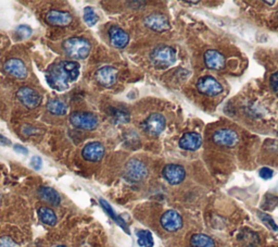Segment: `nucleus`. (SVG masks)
I'll list each match as a JSON object with an SVG mask.
<instances>
[{
  "label": "nucleus",
  "instance_id": "f257e3e1",
  "mask_svg": "<svg viewBox=\"0 0 278 247\" xmlns=\"http://www.w3.org/2000/svg\"><path fill=\"white\" fill-rule=\"evenodd\" d=\"M80 75V65L76 61H61L46 70V81L52 89L66 90Z\"/></svg>",
  "mask_w": 278,
  "mask_h": 247
},
{
  "label": "nucleus",
  "instance_id": "f03ea898",
  "mask_svg": "<svg viewBox=\"0 0 278 247\" xmlns=\"http://www.w3.org/2000/svg\"><path fill=\"white\" fill-rule=\"evenodd\" d=\"M150 61L156 69H166L172 67L177 59L176 50L170 46L160 45L150 52Z\"/></svg>",
  "mask_w": 278,
  "mask_h": 247
},
{
  "label": "nucleus",
  "instance_id": "7ed1b4c3",
  "mask_svg": "<svg viewBox=\"0 0 278 247\" xmlns=\"http://www.w3.org/2000/svg\"><path fill=\"white\" fill-rule=\"evenodd\" d=\"M63 50L67 56L75 60L85 59L91 50L90 43L83 37H71L63 43Z\"/></svg>",
  "mask_w": 278,
  "mask_h": 247
},
{
  "label": "nucleus",
  "instance_id": "20e7f679",
  "mask_svg": "<svg viewBox=\"0 0 278 247\" xmlns=\"http://www.w3.org/2000/svg\"><path fill=\"white\" fill-rule=\"evenodd\" d=\"M148 168L146 163H144L142 160L132 158L129 159L124 168V178L132 183L142 182L148 177Z\"/></svg>",
  "mask_w": 278,
  "mask_h": 247
},
{
  "label": "nucleus",
  "instance_id": "39448f33",
  "mask_svg": "<svg viewBox=\"0 0 278 247\" xmlns=\"http://www.w3.org/2000/svg\"><path fill=\"white\" fill-rule=\"evenodd\" d=\"M70 122L73 126L85 131L95 130L99 123L96 115L85 111L72 112L70 115Z\"/></svg>",
  "mask_w": 278,
  "mask_h": 247
},
{
  "label": "nucleus",
  "instance_id": "423d86ee",
  "mask_svg": "<svg viewBox=\"0 0 278 247\" xmlns=\"http://www.w3.org/2000/svg\"><path fill=\"white\" fill-rule=\"evenodd\" d=\"M166 120L161 113H151L142 123V129L150 136H159L165 129Z\"/></svg>",
  "mask_w": 278,
  "mask_h": 247
},
{
  "label": "nucleus",
  "instance_id": "0eeeda50",
  "mask_svg": "<svg viewBox=\"0 0 278 247\" xmlns=\"http://www.w3.org/2000/svg\"><path fill=\"white\" fill-rule=\"evenodd\" d=\"M16 97L24 107L29 109L37 108L43 100V96L37 91L36 89L29 87V86H23L17 90Z\"/></svg>",
  "mask_w": 278,
  "mask_h": 247
},
{
  "label": "nucleus",
  "instance_id": "6e6552de",
  "mask_svg": "<svg viewBox=\"0 0 278 247\" xmlns=\"http://www.w3.org/2000/svg\"><path fill=\"white\" fill-rule=\"evenodd\" d=\"M197 89L199 93L210 96L215 97L219 96L221 93H223V87L220 82L213 77H202L197 81Z\"/></svg>",
  "mask_w": 278,
  "mask_h": 247
},
{
  "label": "nucleus",
  "instance_id": "1a4fd4ad",
  "mask_svg": "<svg viewBox=\"0 0 278 247\" xmlns=\"http://www.w3.org/2000/svg\"><path fill=\"white\" fill-rule=\"evenodd\" d=\"M162 175L164 179L172 185H178L186 178V171L181 164L170 163L163 168Z\"/></svg>",
  "mask_w": 278,
  "mask_h": 247
},
{
  "label": "nucleus",
  "instance_id": "9d476101",
  "mask_svg": "<svg viewBox=\"0 0 278 247\" xmlns=\"http://www.w3.org/2000/svg\"><path fill=\"white\" fill-rule=\"evenodd\" d=\"M4 71L7 74L18 80H24L29 74L25 63L18 58L8 59L4 65Z\"/></svg>",
  "mask_w": 278,
  "mask_h": 247
},
{
  "label": "nucleus",
  "instance_id": "9b49d317",
  "mask_svg": "<svg viewBox=\"0 0 278 247\" xmlns=\"http://www.w3.org/2000/svg\"><path fill=\"white\" fill-rule=\"evenodd\" d=\"M145 25L156 33H163L171 29V24L168 17L162 13H152L145 19Z\"/></svg>",
  "mask_w": 278,
  "mask_h": 247
},
{
  "label": "nucleus",
  "instance_id": "f8f14e48",
  "mask_svg": "<svg viewBox=\"0 0 278 247\" xmlns=\"http://www.w3.org/2000/svg\"><path fill=\"white\" fill-rule=\"evenodd\" d=\"M212 140L215 144L223 147H234L238 143V134L231 129H220L213 133Z\"/></svg>",
  "mask_w": 278,
  "mask_h": 247
},
{
  "label": "nucleus",
  "instance_id": "ddd939ff",
  "mask_svg": "<svg viewBox=\"0 0 278 247\" xmlns=\"http://www.w3.org/2000/svg\"><path fill=\"white\" fill-rule=\"evenodd\" d=\"M160 222L165 231L176 232L181 230L183 226V218L175 210H168L162 215Z\"/></svg>",
  "mask_w": 278,
  "mask_h": 247
},
{
  "label": "nucleus",
  "instance_id": "4468645a",
  "mask_svg": "<svg viewBox=\"0 0 278 247\" xmlns=\"http://www.w3.org/2000/svg\"><path fill=\"white\" fill-rule=\"evenodd\" d=\"M105 147L99 142H91L84 146L82 150V156L86 161L98 162L105 156Z\"/></svg>",
  "mask_w": 278,
  "mask_h": 247
},
{
  "label": "nucleus",
  "instance_id": "2eb2a0df",
  "mask_svg": "<svg viewBox=\"0 0 278 247\" xmlns=\"http://www.w3.org/2000/svg\"><path fill=\"white\" fill-rule=\"evenodd\" d=\"M95 78L101 86L111 87V86H113L116 82L117 70L110 66L103 67L97 70Z\"/></svg>",
  "mask_w": 278,
  "mask_h": 247
},
{
  "label": "nucleus",
  "instance_id": "dca6fc26",
  "mask_svg": "<svg viewBox=\"0 0 278 247\" xmlns=\"http://www.w3.org/2000/svg\"><path fill=\"white\" fill-rule=\"evenodd\" d=\"M109 39L111 44L116 48H125L129 42V35L120 26L113 25L109 29Z\"/></svg>",
  "mask_w": 278,
  "mask_h": 247
},
{
  "label": "nucleus",
  "instance_id": "f3484780",
  "mask_svg": "<svg viewBox=\"0 0 278 247\" xmlns=\"http://www.w3.org/2000/svg\"><path fill=\"white\" fill-rule=\"evenodd\" d=\"M203 60H205L206 66L211 69V70H215L220 71L222 69H224L225 67V57L219 52L217 50L214 49H209L205 52V56H203Z\"/></svg>",
  "mask_w": 278,
  "mask_h": 247
},
{
  "label": "nucleus",
  "instance_id": "a211bd4d",
  "mask_svg": "<svg viewBox=\"0 0 278 247\" xmlns=\"http://www.w3.org/2000/svg\"><path fill=\"white\" fill-rule=\"evenodd\" d=\"M202 145V137L200 134L196 132H189L184 134L180 140V146L181 148L185 150L194 151L198 150Z\"/></svg>",
  "mask_w": 278,
  "mask_h": 247
},
{
  "label": "nucleus",
  "instance_id": "6ab92c4d",
  "mask_svg": "<svg viewBox=\"0 0 278 247\" xmlns=\"http://www.w3.org/2000/svg\"><path fill=\"white\" fill-rule=\"evenodd\" d=\"M46 21L53 26H67L72 22V15L66 11L50 10L46 14Z\"/></svg>",
  "mask_w": 278,
  "mask_h": 247
},
{
  "label": "nucleus",
  "instance_id": "aec40b11",
  "mask_svg": "<svg viewBox=\"0 0 278 247\" xmlns=\"http://www.w3.org/2000/svg\"><path fill=\"white\" fill-rule=\"evenodd\" d=\"M38 196L44 202L52 206H59L61 203V196L57 191L49 186H41L38 188Z\"/></svg>",
  "mask_w": 278,
  "mask_h": 247
},
{
  "label": "nucleus",
  "instance_id": "412c9836",
  "mask_svg": "<svg viewBox=\"0 0 278 247\" xmlns=\"http://www.w3.org/2000/svg\"><path fill=\"white\" fill-rule=\"evenodd\" d=\"M37 215H38L39 220L44 224H46V225L53 226V225L57 224V222H58L57 215H55V213L53 212V210L51 208H49V207L43 206V207L38 208V212H37Z\"/></svg>",
  "mask_w": 278,
  "mask_h": 247
},
{
  "label": "nucleus",
  "instance_id": "4be33fe9",
  "mask_svg": "<svg viewBox=\"0 0 278 247\" xmlns=\"http://www.w3.org/2000/svg\"><path fill=\"white\" fill-rule=\"evenodd\" d=\"M99 203H100L101 207L104 208L105 212L109 215V217H110L111 219H112V220H114V222H115L116 224H118L120 226H121L124 231H126V232L129 234V230H128L127 224L125 223V221L123 220V219H122L121 217H120L118 215H116V213L114 212L113 208L111 207V205L107 202V200H105V199L101 198V199H99Z\"/></svg>",
  "mask_w": 278,
  "mask_h": 247
},
{
  "label": "nucleus",
  "instance_id": "5701e85b",
  "mask_svg": "<svg viewBox=\"0 0 278 247\" xmlns=\"http://www.w3.org/2000/svg\"><path fill=\"white\" fill-rule=\"evenodd\" d=\"M190 247H215V242L207 234L197 233L190 237Z\"/></svg>",
  "mask_w": 278,
  "mask_h": 247
},
{
  "label": "nucleus",
  "instance_id": "b1692460",
  "mask_svg": "<svg viewBox=\"0 0 278 247\" xmlns=\"http://www.w3.org/2000/svg\"><path fill=\"white\" fill-rule=\"evenodd\" d=\"M109 115L112 119V121L116 124H123L129 122V119H131V116H129V112L125 109H120V108H114L111 107L109 108Z\"/></svg>",
  "mask_w": 278,
  "mask_h": 247
},
{
  "label": "nucleus",
  "instance_id": "393cba45",
  "mask_svg": "<svg viewBox=\"0 0 278 247\" xmlns=\"http://www.w3.org/2000/svg\"><path fill=\"white\" fill-rule=\"evenodd\" d=\"M47 110L54 116H64L68 112V105L59 99H51L47 104Z\"/></svg>",
  "mask_w": 278,
  "mask_h": 247
},
{
  "label": "nucleus",
  "instance_id": "a878e982",
  "mask_svg": "<svg viewBox=\"0 0 278 247\" xmlns=\"http://www.w3.org/2000/svg\"><path fill=\"white\" fill-rule=\"evenodd\" d=\"M238 240L242 241L246 247H255L260 242L257 234L250 230L242 232V234L238 236Z\"/></svg>",
  "mask_w": 278,
  "mask_h": 247
},
{
  "label": "nucleus",
  "instance_id": "bb28decb",
  "mask_svg": "<svg viewBox=\"0 0 278 247\" xmlns=\"http://www.w3.org/2000/svg\"><path fill=\"white\" fill-rule=\"evenodd\" d=\"M137 241L142 247H152L153 246V236L150 231L141 230L137 232Z\"/></svg>",
  "mask_w": 278,
  "mask_h": 247
},
{
  "label": "nucleus",
  "instance_id": "cd10ccee",
  "mask_svg": "<svg viewBox=\"0 0 278 247\" xmlns=\"http://www.w3.org/2000/svg\"><path fill=\"white\" fill-rule=\"evenodd\" d=\"M99 20L96 11L91 7H86L84 9V21L88 26H94Z\"/></svg>",
  "mask_w": 278,
  "mask_h": 247
},
{
  "label": "nucleus",
  "instance_id": "c85d7f7f",
  "mask_svg": "<svg viewBox=\"0 0 278 247\" xmlns=\"http://www.w3.org/2000/svg\"><path fill=\"white\" fill-rule=\"evenodd\" d=\"M16 34L21 40L29 39L32 35V29L29 25H18L16 27Z\"/></svg>",
  "mask_w": 278,
  "mask_h": 247
},
{
  "label": "nucleus",
  "instance_id": "c756f323",
  "mask_svg": "<svg viewBox=\"0 0 278 247\" xmlns=\"http://www.w3.org/2000/svg\"><path fill=\"white\" fill-rule=\"evenodd\" d=\"M259 217H260L262 219V221L265 222L266 224L270 225L272 227V230H275V231H278V226L276 225L275 221L272 219V217H270L266 214H262V213H259Z\"/></svg>",
  "mask_w": 278,
  "mask_h": 247
},
{
  "label": "nucleus",
  "instance_id": "7c9ffc66",
  "mask_svg": "<svg viewBox=\"0 0 278 247\" xmlns=\"http://www.w3.org/2000/svg\"><path fill=\"white\" fill-rule=\"evenodd\" d=\"M0 247H18V245L9 236L0 237Z\"/></svg>",
  "mask_w": 278,
  "mask_h": 247
},
{
  "label": "nucleus",
  "instance_id": "2f4dec72",
  "mask_svg": "<svg viewBox=\"0 0 278 247\" xmlns=\"http://www.w3.org/2000/svg\"><path fill=\"white\" fill-rule=\"evenodd\" d=\"M273 176H274V172H273V170L270 169V168L265 167V168H262V169L260 170V177H261L262 179H264V180H270V179L273 178Z\"/></svg>",
  "mask_w": 278,
  "mask_h": 247
},
{
  "label": "nucleus",
  "instance_id": "473e14b6",
  "mask_svg": "<svg viewBox=\"0 0 278 247\" xmlns=\"http://www.w3.org/2000/svg\"><path fill=\"white\" fill-rule=\"evenodd\" d=\"M270 84L272 89L274 90V93L278 95V72H275L274 74L270 79Z\"/></svg>",
  "mask_w": 278,
  "mask_h": 247
},
{
  "label": "nucleus",
  "instance_id": "72a5a7b5",
  "mask_svg": "<svg viewBox=\"0 0 278 247\" xmlns=\"http://www.w3.org/2000/svg\"><path fill=\"white\" fill-rule=\"evenodd\" d=\"M31 167L35 170H41L43 167V160L38 156H34L31 159Z\"/></svg>",
  "mask_w": 278,
  "mask_h": 247
},
{
  "label": "nucleus",
  "instance_id": "f704fd0d",
  "mask_svg": "<svg viewBox=\"0 0 278 247\" xmlns=\"http://www.w3.org/2000/svg\"><path fill=\"white\" fill-rule=\"evenodd\" d=\"M13 149L14 151H16L17 154H22V155H26L27 153H29V149H27L25 146L23 145H20V144H16L13 146Z\"/></svg>",
  "mask_w": 278,
  "mask_h": 247
},
{
  "label": "nucleus",
  "instance_id": "c9c22d12",
  "mask_svg": "<svg viewBox=\"0 0 278 247\" xmlns=\"http://www.w3.org/2000/svg\"><path fill=\"white\" fill-rule=\"evenodd\" d=\"M22 132H23V134H25V135H32L33 133L36 132V129H35V127H33V126L25 125V126H23Z\"/></svg>",
  "mask_w": 278,
  "mask_h": 247
},
{
  "label": "nucleus",
  "instance_id": "e433bc0d",
  "mask_svg": "<svg viewBox=\"0 0 278 247\" xmlns=\"http://www.w3.org/2000/svg\"><path fill=\"white\" fill-rule=\"evenodd\" d=\"M11 144V141L7 139L6 136H4L3 134H0V145L2 146H8V145H10Z\"/></svg>",
  "mask_w": 278,
  "mask_h": 247
},
{
  "label": "nucleus",
  "instance_id": "4c0bfd02",
  "mask_svg": "<svg viewBox=\"0 0 278 247\" xmlns=\"http://www.w3.org/2000/svg\"><path fill=\"white\" fill-rule=\"evenodd\" d=\"M265 4H266V5H274L275 2H265Z\"/></svg>",
  "mask_w": 278,
  "mask_h": 247
},
{
  "label": "nucleus",
  "instance_id": "58836bf2",
  "mask_svg": "<svg viewBox=\"0 0 278 247\" xmlns=\"http://www.w3.org/2000/svg\"><path fill=\"white\" fill-rule=\"evenodd\" d=\"M54 247H67V246H64V245H57V246H54Z\"/></svg>",
  "mask_w": 278,
  "mask_h": 247
},
{
  "label": "nucleus",
  "instance_id": "ea45409f",
  "mask_svg": "<svg viewBox=\"0 0 278 247\" xmlns=\"http://www.w3.org/2000/svg\"><path fill=\"white\" fill-rule=\"evenodd\" d=\"M2 199H3V196H2V193H0V203H2Z\"/></svg>",
  "mask_w": 278,
  "mask_h": 247
},
{
  "label": "nucleus",
  "instance_id": "a19ab883",
  "mask_svg": "<svg viewBox=\"0 0 278 247\" xmlns=\"http://www.w3.org/2000/svg\"><path fill=\"white\" fill-rule=\"evenodd\" d=\"M277 21H278V12H277Z\"/></svg>",
  "mask_w": 278,
  "mask_h": 247
},
{
  "label": "nucleus",
  "instance_id": "79ce46f5",
  "mask_svg": "<svg viewBox=\"0 0 278 247\" xmlns=\"http://www.w3.org/2000/svg\"><path fill=\"white\" fill-rule=\"evenodd\" d=\"M277 133H278V129H277Z\"/></svg>",
  "mask_w": 278,
  "mask_h": 247
}]
</instances>
